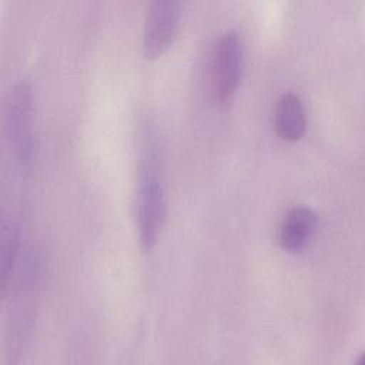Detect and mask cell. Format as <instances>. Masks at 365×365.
Wrapping results in <instances>:
<instances>
[{
	"label": "cell",
	"mask_w": 365,
	"mask_h": 365,
	"mask_svg": "<svg viewBox=\"0 0 365 365\" xmlns=\"http://www.w3.org/2000/svg\"><path fill=\"white\" fill-rule=\"evenodd\" d=\"M182 4L174 0L153 1L147 10L143 30V53L155 58L173 44L181 20Z\"/></svg>",
	"instance_id": "4"
},
{
	"label": "cell",
	"mask_w": 365,
	"mask_h": 365,
	"mask_svg": "<svg viewBox=\"0 0 365 365\" xmlns=\"http://www.w3.org/2000/svg\"><path fill=\"white\" fill-rule=\"evenodd\" d=\"M244 71V48L240 36L230 30L222 33L214 43L208 66V91L214 103L227 104L231 101L241 83Z\"/></svg>",
	"instance_id": "2"
},
{
	"label": "cell",
	"mask_w": 365,
	"mask_h": 365,
	"mask_svg": "<svg viewBox=\"0 0 365 365\" xmlns=\"http://www.w3.org/2000/svg\"><path fill=\"white\" fill-rule=\"evenodd\" d=\"M6 124L17 161L23 167L30 165L34 151L33 97L30 84L26 80L17 81L9 93Z\"/></svg>",
	"instance_id": "3"
},
{
	"label": "cell",
	"mask_w": 365,
	"mask_h": 365,
	"mask_svg": "<svg viewBox=\"0 0 365 365\" xmlns=\"http://www.w3.org/2000/svg\"><path fill=\"white\" fill-rule=\"evenodd\" d=\"M274 127L279 138L298 141L307 130V115L301 97L295 93H284L274 111Z\"/></svg>",
	"instance_id": "6"
},
{
	"label": "cell",
	"mask_w": 365,
	"mask_h": 365,
	"mask_svg": "<svg viewBox=\"0 0 365 365\" xmlns=\"http://www.w3.org/2000/svg\"><path fill=\"white\" fill-rule=\"evenodd\" d=\"M167 214L165 192L160 170V153L154 130L144 125L140 143L138 180L135 191V218L143 250H151L164 225Z\"/></svg>",
	"instance_id": "1"
},
{
	"label": "cell",
	"mask_w": 365,
	"mask_h": 365,
	"mask_svg": "<svg viewBox=\"0 0 365 365\" xmlns=\"http://www.w3.org/2000/svg\"><path fill=\"white\" fill-rule=\"evenodd\" d=\"M1 294L6 295L11 277L14 272V267L17 262L19 251H20V230L17 222L13 218L4 217L1 221Z\"/></svg>",
	"instance_id": "7"
},
{
	"label": "cell",
	"mask_w": 365,
	"mask_h": 365,
	"mask_svg": "<svg viewBox=\"0 0 365 365\" xmlns=\"http://www.w3.org/2000/svg\"><path fill=\"white\" fill-rule=\"evenodd\" d=\"M317 214L307 205L289 208L278 228L279 245L288 252L302 251L312 240L317 230Z\"/></svg>",
	"instance_id": "5"
}]
</instances>
